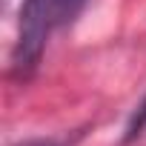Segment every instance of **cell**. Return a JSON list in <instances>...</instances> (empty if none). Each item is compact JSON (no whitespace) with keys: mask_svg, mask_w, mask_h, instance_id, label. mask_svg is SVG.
I'll return each instance as SVG.
<instances>
[{"mask_svg":"<svg viewBox=\"0 0 146 146\" xmlns=\"http://www.w3.org/2000/svg\"><path fill=\"white\" fill-rule=\"evenodd\" d=\"M89 0H23L17 12V40L12 49V75L29 80L54 32L72 26Z\"/></svg>","mask_w":146,"mask_h":146,"instance_id":"6da1fadb","label":"cell"},{"mask_svg":"<svg viewBox=\"0 0 146 146\" xmlns=\"http://www.w3.org/2000/svg\"><path fill=\"white\" fill-rule=\"evenodd\" d=\"M143 129H146V98H143V100L137 103V109L132 112V117H129V123H126V132H123V143H132L135 137H140Z\"/></svg>","mask_w":146,"mask_h":146,"instance_id":"7a4b0ae2","label":"cell"}]
</instances>
